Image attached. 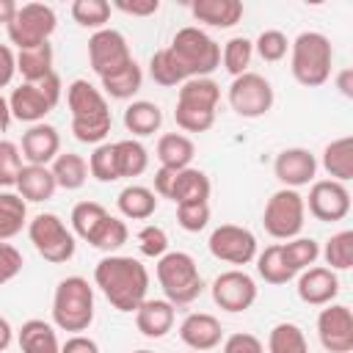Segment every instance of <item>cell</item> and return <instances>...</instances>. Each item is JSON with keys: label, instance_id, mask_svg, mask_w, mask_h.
<instances>
[{"label": "cell", "instance_id": "obj_1", "mask_svg": "<svg viewBox=\"0 0 353 353\" xmlns=\"http://www.w3.org/2000/svg\"><path fill=\"white\" fill-rule=\"evenodd\" d=\"M94 281L119 312H135L149 292V270L135 256L108 254L94 268Z\"/></svg>", "mask_w": 353, "mask_h": 353}, {"label": "cell", "instance_id": "obj_2", "mask_svg": "<svg viewBox=\"0 0 353 353\" xmlns=\"http://www.w3.org/2000/svg\"><path fill=\"white\" fill-rule=\"evenodd\" d=\"M66 105L72 110V132L80 143H105L110 132V108L105 94L88 80H72L66 88Z\"/></svg>", "mask_w": 353, "mask_h": 353}, {"label": "cell", "instance_id": "obj_3", "mask_svg": "<svg viewBox=\"0 0 353 353\" xmlns=\"http://www.w3.org/2000/svg\"><path fill=\"white\" fill-rule=\"evenodd\" d=\"M221 102V85L212 77H193L179 85L174 121L185 132H207L215 124V108Z\"/></svg>", "mask_w": 353, "mask_h": 353}, {"label": "cell", "instance_id": "obj_4", "mask_svg": "<svg viewBox=\"0 0 353 353\" xmlns=\"http://www.w3.org/2000/svg\"><path fill=\"white\" fill-rule=\"evenodd\" d=\"M331 61H334V47L328 36L317 30H303L295 36V41H290V72L306 88H317L328 83Z\"/></svg>", "mask_w": 353, "mask_h": 353}, {"label": "cell", "instance_id": "obj_5", "mask_svg": "<svg viewBox=\"0 0 353 353\" xmlns=\"http://www.w3.org/2000/svg\"><path fill=\"white\" fill-rule=\"evenodd\" d=\"M154 273H157V284H160V290L171 306H188L204 290L199 265L185 251H165L157 259Z\"/></svg>", "mask_w": 353, "mask_h": 353}, {"label": "cell", "instance_id": "obj_6", "mask_svg": "<svg viewBox=\"0 0 353 353\" xmlns=\"http://www.w3.org/2000/svg\"><path fill=\"white\" fill-rule=\"evenodd\" d=\"M52 323L61 331L80 334L94 323V287L83 276H66L52 295Z\"/></svg>", "mask_w": 353, "mask_h": 353}, {"label": "cell", "instance_id": "obj_7", "mask_svg": "<svg viewBox=\"0 0 353 353\" xmlns=\"http://www.w3.org/2000/svg\"><path fill=\"white\" fill-rule=\"evenodd\" d=\"M171 55L176 58L185 80L193 77H210L218 66H221V47L212 36H207L201 28H182L174 33L171 44H168Z\"/></svg>", "mask_w": 353, "mask_h": 353}, {"label": "cell", "instance_id": "obj_8", "mask_svg": "<svg viewBox=\"0 0 353 353\" xmlns=\"http://www.w3.org/2000/svg\"><path fill=\"white\" fill-rule=\"evenodd\" d=\"M28 237H30L33 248L39 251V256L52 262V265L69 262L77 251L72 229H66V223L55 212L33 215V221H28Z\"/></svg>", "mask_w": 353, "mask_h": 353}, {"label": "cell", "instance_id": "obj_9", "mask_svg": "<svg viewBox=\"0 0 353 353\" xmlns=\"http://www.w3.org/2000/svg\"><path fill=\"white\" fill-rule=\"evenodd\" d=\"M303 223H306V204L298 190L281 188L268 199L265 212H262V226L270 237L292 240L301 234Z\"/></svg>", "mask_w": 353, "mask_h": 353}, {"label": "cell", "instance_id": "obj_10", "mask_svg": "<svg viewBox=\"0 0 353 353\" xmlns=\"http://www.w3.org/2000/svg\"><path fill=\"white\" fill-rule=\"evenodd\" d=\"M58 25V17L52 11V6L47 3H25L17 8L14 19L6 25L11 44H17L19 50H30L39 44H47L52 30Z\"/></svg>", "mask_w": 353, "mask_h": 353}, {"label": "cell", "instance_id": "obj_11", "mask_svg": "<svg viewBox=\"0 0 353 353\" xmlns=\"http://www.w3.org/2000/svg\"><path fill=\"white\" fill-rule=\"evenodd\" d=\"M273 85L256 74V72H245L240 77L232 80L229 85V105L237 116L243 119H259L273 108Z\"/></svg>", "mask_w": 353, "mask_h": 353}, {"label": "cell", "instance_id": "obj_12", "mask_svg": "<svg viewBox=\"0 0 353 353\" xmlns=\"http://www.w3.org/2000/svg\"><path fill=\"white\" fill-rule=\"evenodd\" d=\"M207 245L215 259L229 262V265H248L256 259L254 232L245 226H237V223H221L218 229H212Z\"/></svg>", "mask_w": 353, "mask_h": 353}, {"label": "cell", "instance_id": "obj_13", "mask_svg": "<svg viewBox=\"0 0 353 353\" xmlns=\"http://www.w3.org/2000/svg\"><path fill=\"white\" fill-rule=\"evenodd\" d=\"M88 61H91V69L99 74V80L119 72L121 66H127L132 61V52H130L124 33H119L113 28L97 30L88 39Z\"/></svg>", "mask_w": 353, "mask_h": 353}, {"label": "cell", "instance_id": "obj_14", "mask_svg": "<svg viewBox=\"0 0 353 353\" xmlns=\"http://www.w3.org/2000/svg\"><path fill=\"white\" fill-rule=\"evenodd\" d=\"M212 301L223 312H232V314L245 312L256 301V281L245 270H240V268L223 270L212 281Z\"/></svg>", "mask_w": 353, "mask_h": 353}, {"label": "cell", "instance_id": "obj_15", "mask_svg": "<svg viewBox=\"0 0 353 353\" xmlns=\"http://www.w3.org/2000/svg\"><path fill=\"white\" fill-rule=\"evenodd\" d=\"M317 336L328 353L353 350V312L345 303H325L317 314Z\"/></svg>", "mask_w": 353, "mask_h": 353}, {"label": "cell", "instance_id": "obj_16", "mask_svg": "<svg viewBox=\"0 0 353 353\" xmlns=\"http://www.w3.org/2000/svg\"><path fill=\"white\" fill-rule=\"evenodd\" d=\"M306 210L323 221V223H334V221H342L347 218L350 212V193L342 182H334V179H317L312 182L309 188V196L303 199Z\"/></svg>", "mask_w": 353, "mask_h": 353}, {"label": "cell", "instance_id": "obj_17", "mask_svg": "<svg viewBox=\"0 0 353 353\" xmlns=\"http://www.w3.org/2000/svg\"><path fill=\"white\" fill-rule=\"evenodd\" d=\"M273 174L276 179L284 185V188H301V185H309L314 182V174H317V160L309 149L303 146H290V149H281L273 160Z\"/></svg>", "mask_w": 353, "mask_h": 353}, {"label": "cell", "instance_id": "obj_18", "mask_svg": "<svg viewBox=\"0 0 353 353\" xmlns=\"http://www.w3.org/2000/svg\"><path fill=\"white\" fill-rule=\"evenodd\" d=\"M22 157L28 160V165H47L58 157L61 152V135L52 124H30L22 132Z\"/></svg>", "mask_w": 353, "mask_h": 353}, {"label": "cell", "instance_id": "obj_19", "mask_svg": "<svg viewBox=\"0 0 353 353\" xmlns=\"http://www.w3.org/2000/svg\"><path fill=\"white\" fill-rule=\"evenodd\" d=\"M179 339L196 350V353H204V350H212L221 345L223 339V328H221V320L207 314V312H193L182 320L179 325Z\"/></svg>", "mask_w": 353, "mask_h": 353}, {"label": "cell", "instance_id": "obj_20", "mask_svg": "<svg viewBox=\"0 0 353 353\" xmlns=\"http://www.w3.org/2000/svg\"><path fill=\"white\" fill-rule=\"evenodd\" d=\"M298 298L309 306H325L339 295V279L331 268H306L298 276Z\"/></svg>", "mask_w": 353, "mask_h": 353}, {"label": "cell", "instance_id": "obj_21", "mask_svg": "<svg viewBox=\"0 0 353 353\" xmlns=\"http://www.w3.org/2000/svg\"><path fill=\"white\" fill-rule=\"evenodd\" d=\"M8 108H11V119L25 121V124H39L55 105L44 97V91L36 83H22L11 91Z\"/></svg>", "mask_w": 353, "mask_h": 353}, {"label": "cell", "instance_id": "obj_22", "mask_svg": "<svg viewBox=\"0 0 353 353\" xmlns=\"http://www.w3.org/2000/svg\"><path fill=\"white\" fill-rule=\"evenodd\" d=\"M135 325H138V331H141L143 336L160 339V336H165V334L174 328V306H171L165 298H163V301L146 298V301L135 309Z\"/></svg>", "mask_w": 353, "mask_h": 353}, {"label": "cell", "instance_id": "obj_23", "mask_svg": "<svg viewBox=\"0 0 353 353\" xmlns=\"http://www.w3.org/2000/svg\"><path fill=\"white\" fill-rule=\"evenodd\" d=\"M190 14L210 28H232L243 19L245 8L240 0H193Z\"/></svg>", "mask_w": 353, "mask_h": 353}, {"label": "cell", "instance_id": "obj_24", "mask_svg": "<svg viewBox=\"0 0 353 353\" xmlns=\"http://www.w3.org/2000/svg\"><path fill=\"white\" fill-rule=\"evenodd\" d=\"M17 193L25 199V201H47V199H52V193H55V176H52V171L47 168V165H22V171H19V176H17Z\"/></svg>", "mask_w": 353, "mask_h": 353}, {"label": "cell", "instance_id": "obj_25", "mask_svg": "<svg viewBox=\"0 0 353 353\" xmlns=\"http://www.w3.org/2000/svg\"><path fill=\"white\" fill-rule=\"evenodd\" d=\"M17 342H19L22 353H61L55 325H50L47 320H39V317L22 323Z\"/></svg>", "mask_w": 353, "mask_h": 353}, {"label": "cell", "instance_id": "obj_26", "mask_svg": "<svg viewBox=\"0 0 353 353\" xmlns=\"http://www.w3.org/2000/svg\"><path fill=\"white\" fill-rule=\"evenodd\" d=\"M210 190H212L210 176H207L204 171L188 165V168H182V171L174 174L168 199H171L174 204H185V201H207V199H210Z\"/></svg>", "mask_w": 353, "mask_h": 353}, {"label": "cell", "instance_id": "obj_27", "mask_svg": "<svg viewBox=\"0 0 353 353\" xmlns=\"http://www.w3.org/2000/svg\"><path fill=\"white\" fill-rule=\"evenodd\" d=\"M323 168L334 182H347L353 179V138L342 135L323 149Z\"/></svg>", "mask_w": 353, "mask_h": 353}, {"label": "cell", "instance_id": "obj_28", "mask_svg": "<svg viewBox=\"0 0 353 353\" xmlns=\"http://www.w3.org/2000/svg\"><path fill=\"white\" fill-rule=\"evenodd\" d=\"M193 154H196V146H193V141H190L188 135H182V132H165V135H160V141H157V160H160L163 168L182 171V168L190 165Z\"/></svg>", "mask_w": 353, "mask_h": 353}, {"label": "cell", "instance_id": "obj_29", "mask_svg": "<svg viewBox=\"0 0 353 353\" xmlns=\"http://www.w3.org/2000/svg\"><path fill=\"white\" fill-rule=\"evenodd\" d=\"M116 204H119V212L124 218H130V221H146L157 210V196H154V190H149L143 185H127V188H121Z\"/></svg>", "mask_w": 353, "mask_h": 353}, {"label": "cell", "instance_id": "obj_30", "mask_svg": "<svg viewBox=\"0 0 353 353\" xmlns=\"http://www.w3.org/2000/svg\"><path fill=\"white\" fill-rule=\"evenodd\" d=\"M17 72L22 74L25 83H41L47 74H52V44H39L30 50L17 52Z\"/></svg>", "mask_w": 353, "mask_h": 353}, {"label": "cell", "instance_id": "obj_31", "mask_svg": "<svg viewBox=\"0 0 353 353\" xmlns=\"http://www.w3.org/2000/svg\"><path fill=\"white\" fill-rule=\"evenodd\" d=\"M28 223V201L19 193L0 190V243L17 237Z\"/></svg>", "mask_w": 353, "mask_h": 353}, {"label": "cell", "instance_id": "obj_32", "mask_svg": "<svg viewBox=\"0 0 353 353\" xmlns=\"http://www.w3.org/2000/svg\"><path fill=\"white\" fill-rule=\"evenodd\" d=\"M160 124H163V110L154 102L138 99V102L127 105V110H124V127H127V132H132L138 138L154 135L160 130Z\"/></svg>", "mask_w": 353, "mask_h": 353}, {"label": "cell", "instance_id": "obj_33", "mask_svg": "<svg viewBox=\"0 0 353 353\" xmlns=\"http://www.w3.org/2000/svg\"><path fill=\"white\" fill-rule=\"evenodd\" d=\"M52 176H55V185L63 188V190H80L88 179V163L77 154V152H63L52 160L50 165Z\"/></svg>", "mask_w": 353, "mask_h": 353}, {"label": "cell", "instance_id": "obj_34", "mask_svg": "<svg viewBox=\"0 0 353 353\" xmlns=\"http://www.w3.org/2000/svg\"><path fill=\"white\" fill-rule=\"evenodd\" d=\"M108 218H110V212L99 201H77L72 207V218H69L72 221V234L91 243Z\"/></svg>", "mask_w": 353, "mask_h": 353}, {"label": "cell", "instance_id": "obj_35", "mask_svg": "<svg viewBox=\"0 0 353 353\" xmlns=\"http://www.w3.org/2000/svg\"><path fill=\"white\" fill-rule=\"evenodd\" d=\"M141 83H143V72H141V66L135 63V58H132L127 66H121L119 72L102 77V88H105V94L113 97V99H132V94L141 91Z\"/></svg>", "mask_w": 353, "mask_h": 353}, {"label": "cell", "instance_id": "obj_36", "mask_svg": "<svg viewBox=\"0 0 353 353\" xmlns=\"http://www.w3.org/2000/svg\"><path fill=\"white\" fill-rule=\"evenodd\" d=\"M116 165H119V179L124 176H141L149 165V152L141 141L135 138H124V141H116Z\"/></svg>", "mask_w": 353, "mask_h": 353}, {"label": "cell", "instance_id": "obj_37", "mask_svg": "<svg viewBox=\"0 0 353 353\" xmlns=\"http://www.w3.org/2000/svg\"><path fill=\"white\" fill-rule=\"evenodd\" d=\"M268 353H309L306 334L295 323H276L268 334Z\"/></svg>", "mask_w": 353, "mask_h": 353}, {"label": "cell", "instance_id": "obj_38", "mask_svg": "<svg viewBox=\"0 0 353 353\" xmlns=\"http://www.w3.org/2000/svg\"><path fill=\"white\" fill-rule=\"evenodd\" d=\"M281 256H284L290 273L295 276V273H301V270H306V268H312L317 262L320 245L312 237H292V240L281 243Z\"/></svg>", "mask_w": 353, "mask_h": 353}, {"label": "cell", "instance_id": "obj_39", "mask_svg": "<svg viewBox=\"0 0 353 353\" xmlns=\"http://www.w3.org/2000/svg\"><path fill=\"white\" fill-rule=\"evenodd\" d=\"M251 55H254V41L245 36H232L221 50V63L232 77H240L248 72Z\"/></svg>", "mask_w": 353, "mask_h": 353}, {"label": "cell", "instance_id": "obj_40", "mask_svg": "<svg viewBox=\"0 0 353 353\" xmlns=\"http://www.w3.org/2000/svg\"><path fill=\"white\" fill-rule=\"evenodd\" d=\"M256 273L268 284H287L292 279V273H290V268L281 256V243H273L262 254H256Z\"/></svg>", "mask_w": 353, "mask_h": 353}, {"label": "cell", "instance_id": "obj_41", "mask_svg": "<svg viewBox=\"0 0 353 353\" xmlns=\"http://www.w3.org/2000/svg\"><path fill=\"white\" fill-rule=\"evenodd\" d=\"M323 259H325V265L331 270H347L353 265V232L350 229H342V232L331 234L325 240Z\"/></svg>", "mask_w": 353, "mask_h": 353}, {"label": "cell", "instance_id": "obj_42", "mask_svg": "<svg viewBox=\"0 0 353 353\" xmlns=\"http://www.w3.org/2000/svg\"><path fill=\"white\" fill-rule=\"evenodd\" d=\"M69 11L80 28H91L94 33L102 30L110 19V3H105V0H74Z\"/></svg>", "mask_w": 353, "mask_h": 353}, {"label": "cell", "instance_id": "obj_43", "mask_svg": "<svg viewBox=\"0 0 353 353\" xmlns=\"http://www.w3.org/2000/svg\"><path fill=\"white\" fill-rule=\"evenodd\" d=\"M149 74H152V80H154L157 85H165V88L185 83V74H182V69H179V63H176V58L171 55L168 47H163V50H157V52L152 55V61H149Z\"/></svg>", "mask_w": 353, "mask_h": 353}, {"label": "cell", "instance_id": "obj_44", "mask_svg": "<svg viewBox=\"0 0 353 353\" xmlns=\"http://www.w3.org/2000/svg\"><path fill=\"white\" fill-rule=\"evenodd\" d=\"M88 174L97 182H116L119 179V165H116V146L113 143H99L91 157H88Z\"/></svg>", "mask_w": 353, "mask_h": 353}, {"label": "cell", "instance_id": "obj_45", "mask_svg": "<svg viewBox=\"0 0 353 353\" xmlns=\"http://www.w3.org/2000/svg\"><path fill=\"white\" fill-rule=\"evenodd\" d=\"M127 237H130V229H127V223H124L121 218L110 215V218L102 223V229L97 232V237L91 240V245H94V248H99V251H108V254H113V251H119V248L127 243Z\"/></svg>", "mask_w": 353, "mask_h": 353}, {"label": "cell", "instance_id": "obj_46", "mask_svg": "<svg viewBox=\"0 0 353 353\" xmlns=\"http://www.w3.org/2000/svg\"><path fill=\"white\" fill-rule=\"evenodd\" d=\"M254 50H256V55H259L262 61L276 63V61H281V58L287 55L290 41H287V36H284L281 30H262V33L256 36V41H254Z\"/></svg>", "mask_w": 353, "mask_h": 353}, {"label": "cell", "instance_id": "obj_47", "mask_svg": "<svg viewBox=\"0 0 353 353\" xmlns=\"http://www.w3.org/2000/svg\"><path fill=\"white\" fill-rule=\"evenodd\" d=\"M176 223L185 232H201L210 223V204L207 201H185V204H176Z\"/></svg>", "mask_w": 353, "mask_h": 353}, {"label": "cell", "instance_id": "obj_48", "mask_svg": "<svg viewBox=\"0 0 353 353\" xmlns=\"http://www.w3.org/2000/svg\"><path fill=\"white\" fill-rule=\"evenodd\" d=\"M22 171V152L11 141H0V188L17 185V176Z\"/></svg>", "mask_w": 353, "mask_h": 353}, {"label": "cell", "instance_id": "obj_49", "mask_svg": "<svg viewBox=\"0 0 353 353\" xmlns=\"http://www.w3.org/2000/svg\"><path fill=\"white\" fill-rule=\"evenodd\" d=\"M138 248H141L143 256L160 259V256L168 251V234H165V229H160V226H154V223L143 226V229L138 232Z\"/></svg>", "mask_w": 353, "mask_h": 353}, {"label": "cell", "instance_id": "obj_50", "mask_svg": "<svg viewBox=\"0 0 353 353\" xmlns=\"http://www.w3.org/2000/svg\"><path fill=\"white\" fill-rule=\"evenodd\" d=\"M22 251L11 243H0V284H8L11 279H17L22 273Z\"/></svg>", "mask_w": 353, "mask_h": 353}, {"label": "cell", "instance_id": "obj_51", "mask_svg": "<svg viewBox=\"0 0 353 353\" xmlns=\"http://www.w3.org/2000/svg\"><path fill=\"white\" fill-rule=\"evenodd\" d=\"M223 353H265V345L259 342V336L237 331L223 339Z\"/></svg>", "mask_w": 353, "mask_h": 353}, {"label": "cell", "instance_id": "obj_52", "mask_svg": "<svg viewBox=\"0 0 353 353\" xmlns=\"http://www.w3.org/2000/svg\"><path fill=\"white\" fill-rule=\"evenodd\" d=\"M113 8L132 14V17H152L160 11V0H116Z\"/></svg>", "mask_w": 353, "mask_h": 353}, {"label": "cell", "instance_id": "obj_53", "mask_svg": "<svg viewBox=\"0 0 353 353\" xmlns=\"http://www.w3.org/2000/svg\"><path fill=\"white\" fill-rule=\"evenodd\" d=\"M17 74V55L8 44H0V88H6Z\"/></svg>", "mask_w": 353, "mask_h": 353}, {"label": "cell", "instance_id": "obj_54", "mask_svg": "<svg viewBox=\"0 0 353 353\" xmlns=\"http://www.w3.org/2000/svg\"><path fill=\"white\" fill-rule=\"evenodd\" d=\"M61 353H99V345L85 334H72L61 345Z\"/></svg>", "mask_w": 353, "mask_h": 353}, {"label": "cell", "instance_id": "obj_55", "mask_svg": "<svg viewBox=\"0 0 353 353\" xmlns=\"http://www.w3.org/2000/svg\"><path fill=\"white\" fill-rule=\"evenodd\" d=\"M174 168H157V174H154V196H163V199H168V193H171V182H174Z\"/></svg>", "mask_w": 353, "mask_h": 353}, {"label": "cell", "instance_id": "obj_56", "mask_svg": "<svg viewBox=\"0 0 353 353\" xmlns=\"http://www.w3.org/2000/svg\"><path fill=\"white\" fill-rule=\"evenodd\" d=\"M336 88H339V94L342 97H353V69H342L339 74H336Z\"/></svg>", "mask_w": 353, "mask_h": 353}, {"label": "cell", "instance_id": "obj_57", "mask_svg": "<svg viewBox=\"0 0 353 353\" xmlns=\"http://www.w3.org/2000/svg\"><path fill=\"white\" fill-rule=\"evenodd\" d=\"M17 8H19V6H17L14 0H0V22L8 25V22L14 19V14H17Z\"/></svg>", "mask_w": 353, "mask_h": 353}, {"label": "cell", "instance_id": "obj_58", "mask_svg": "<svg viewBox=\"0 0 353 353\" xmlns=\"http://www.w3.org/2000/svg\"><path fill=\"white\" fill-rule=\"evenodd\" d=\"M11 336H14V328H11V323L0 314V350H6V347L11 345Z\"/></svg>", "mask_w": 353, "mask_h": 353}, {"label": "cell", "instance_id": "obj_59", "mask_svg": "<svg viewBox=\"0 0 353 353\" xmlns=\"http://www.w3.org/2000/svg\"><path fill=\"white\" fill-rule=\"evenodd\" d=\"M11 124V108H8V99L0 94V132H6Z\"/></svg>", "mask_w": 353, "mask_h": 353}, {"label": "cell", "instance_id": "obj_60", "mask_svg": "<svg viewBox=\"0 0 353 353\" xmlns=\"http://www.w3.org/2000/svg\"><path fill=\"white\" fill-rule=\"evenodd\" d=\"M132 353H154V350H132Z\"/></svg>", "mask_w": 353, "mask_h": 353}, {"label": "cell", "instance_id": "obj_61", "mask_svg": "<svg viewBox=\"0 0 353 353\" xmlns=\"http://www.w3.org/2000/svg\"><path fill=\"white\" fill-rule=\"evenodd\" d=\"M190 353H196V350H190Z\"/></svg>", "mask_w": 353, "mask_h": 353}]
</instances>
